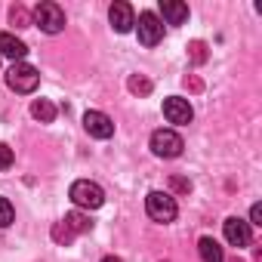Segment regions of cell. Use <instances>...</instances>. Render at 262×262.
Masks as SVG:
<instances>
[{"label": "cell", "mask_w": 262, "mask_h": 262, "mask_svg": "<svg viewBox=\"0 0 262 262\" xmlns=\"http://www.w3.org/2000/svg\"><path fill=\"white\" fill-rule=\"evenodd\" d=\"M34 22H37L40 31L59 34V31L65 28V10H62L59 4H53V0H47V4H40V7L34 10Z\"/></svg>", "instance_id": "4"}, {"label": "cell", "mask_w": 262, "mask_h": 262, "mask_svg": "<svg viewBox=\"0 0 262 262\" xmlns=\"http://www.w3.org/2000/svg\"><path fill=\"white\" fill-rule=\"evenodd\" d=\"M102 262H123V259H117V256H105Z\"/></svg>", "instance_id": "21"}, {"label": "cell", "mask_w": 262, "mask_h": 262, "mask_svg": "<svg viewBox=\"0 0 262 262\" xmlns=\"http://www.w3.org/2000/svg\"><path fill=\"white\" fill-rule=\"evenodd\" d=\"M198 253H201L204 262H222V259H225L219 241H213V237H201V241H198Z\"/></svg>", "instance_id": "13"}, {"label": "cell", "mask_w": 262, "mask_h": 262, "mask_svg": "<svg viewBox=\"0 0 262 262\" xmlns=\"http://www.w3.org/2000/svg\"><path fill=\"white\" fill-rule=\"evenodd\" d=\"M37 83H40V74L28 62H13V68L7 71V86L16 93H34Z\"/></svg>", "instance_id": "3"}, {"label": "cell", "mask_w": 262, "mask_h": 262, "mask_svg": "<svg viewBox=\"0 0 262 262\" xmlns=\"http://www.w3.org/2000/svg\"><path fill=\"white\" fill-rule=\"evenodd\" d=\"M161 13H164L167 25H185V19H188V7L179 4V0H164V4H161Z\"/></svg>", "instance_id": "12"}, {"label": "cell", "mask_w": 262, "mask_h": 262, "mask_svg": "<svg viewBox=\"0 0 262 262\" xmlns=\"http://www.w3.org/2000/svg\"><path fill=\"white\" fill-rule=\"evenodd\" d=\"M129 90H136V93H148V90H151V83H148V80H129Z\"/></svg>", "instance_id": "20"}, {"label": "cell", "mask_w": 262, "mask_h": 262, "mask_svg": "<svg viewBox=\"0 0 262 262\" xmlns=\"http://www.w3.org/2000/svg\"><path fill=\"white\" fill-rule=\"evenodd\" d=\"M145 210H148V216L155 219V222H173L176 219V213H179V207H176V198L170 194V191H148V198H145Z\"/></svg>", "instance_id": "2"}, {"label": "cell", "mask_w": 262, "mask_h": 262, "mask_svg": "<svg viewBox=\"0 0 262 262\" xmlns=\"http://www.w3.org/2000/svg\"><path fill=\"white\" fill-rule=\"evenodd\" d=\"M13 167V148L0 142V170H10Z\"/></svg>", "instance_id": "17"}, {"label": "cell", "mask_w": 262, "mask_h": 262, "mask_svg": "<svg viewBox=\"0 0 262 262\" xmlns=\"http://www.w3.org/2000/svg\"><path fill=\"white\" fill-rule=\"evenodd\" d=\"M0 56H7V59H13V62H22V59L28 56V47H25L16 34L0 31Z\"/></svg>", "instance_id": "11"}, {"label": "cell", "mask_w": 262, "mask_h": 262, "mask_svg": "<svg viewBox=\"0 0 262 262\" xmlns=\"http://www.w3.org/2000/svg\"><path fill=\"white\" fill-rule=\"evenodd\" d=\"M83 129L96 139H111L114 136V120L105 111H86L83 114Z\"/></svg>", "instance_id": "7"}, {"label": "cell", "mask_w": 262, "mask_h": 262, "mask_svg": "<svg viewBox=\"0 0 262 262\" xmlns=\"http://www.w3.org/2000/svg\"><path fill=\"white\" fill-rule=\"evenodd\" d=\"M68 194H71L74 207H80V210H99V207L105 204L102 185H96V182H90V179H77Z\"/></svg>", "instance_id": "1"}, {"label": "cell", "mask_w": 262, "mask_h": 262, "mask_svg": "<svg viewBox=\"0 0 262 262\" xmlns=\"http://www.w3.org/2000/svg\"><path fill=\"white\" fill-rule=\"evenodd\" d=\"M31 117L40 120V123H53V120H56V105H53L50 99H37V102L31 105Z\"/></svg>", "instance_id": "15"}, {"label": "cell", "mask_w": 262, "mask_h": 262, "mask_svg": "<svg viewBox=\"0 0 262 262\" xmlns=\"http://www.w3.org/2000/svg\"><path fill=\"white\" fill-rule=\"evenodd\" d=\"M108 19H111V28L117 31V34H126V31H133V25H136V13H133V7L129 4H111V10H108Z\"/></svg>", "instance_id": "9"}, {"label": "cell", "mask_w": 262, "mask_h": 262, "mask_svg": "<svg viewBox=\"0 0 262 262\" xmlns=\"http://www.w3.org/2000/svg\"><path fill=\"white\" fill-rule=\"evenodd\" d=\"M136 31H139V40L145 47H155L164 40V22L155 16V13H142L139 22H136Z\"/></svg>", "instance_id": "6"}, {"label": "cell", "mask_w": 262, "mask_h": 262, "mask_svg": "<svg viewBox=\"0 0 262 262\" xmlns=\"http://www.w3.org/2000/svg\"><path fill=\"white\" fill-rule=\"evenodd\" d=\"M222 231H225V241L231 247H247L250 244V222H244L237 216H228L222 222Z\"/></svg>", "instance_id": "10"}, {"label": "cell", "mask_w": 262, "mask_h": 262, "mask_svg": "<svg viewBox=\"0 0 262 262\" xmlns=\"http://www.w3.org/2000/svg\"><path fill=\"white\" fill-rule=\"evenodd\" d=\"M62 228L74 237V234H80V231H90V228H93V222H90L83 213H68V216L62 219Z\"/></svg>", "instance_id": "14"}, {"label": "cell", "mask_w": 262, "mask_h": 262, "mask_svg": "<svg viewBox=\"0 0 262 262\" xmlns=\"http://www.w3.org/2000/svg\"><path fill=\"white\" fill-rule=\"evenodd\" d=\"M13 219H16V210H13V204H10L7 198H0V228H7Z\"/></svg>", "instance_id": "16"}, {"label": "cell", "mask_w": 262, "mask_h": 262, "mask_svg": "<svg viewBox=\"0 0 262 262\" xmlns=\"http://www.w3.org/2000/svg\"><path fill=\"white\" fill-rule=\"evenodd\" d=\"M164 117H167L170 123H176V126H185V123H191L194 111H191L188 99H182V96H170V99H164Z\"/></svg>", "instance_id": "8"}, {"label": "cell", "mask_w": 262, "mask_h": 262, "mask_svg": "<svg viewBox=\"0 0 262 262\" xmlns=\"http://www.w3.org/2000/svg\"><path fill=\"white\" fill-rule=\"evenodd\" d=\"M182 136L176 129H155L151 133V151L158 158H179L182 155Z\"/></svg>", "instance_id": "5"}, {"label": "cell", "mask_w": 262, "mask_h": 262, "mask_svg": "<svg viewBox=\"0 0 262 262\" xmlns=\"http://www.w3.org/2000/svg\"><path fill=\"white\" fill-rule=\"evenodd\" d=\"M10 19H13V25H16V28H25V22H28V16H25V10H22V7H16V10L10 13Z\"/></svg>", "instance_id": "18"}, {"label": "cell", "mask_w": 262, "mask_h": 262, "mask_svg": "<svg viewBox=\"0 0 262 262\" xmlns=\"http://www.w3.org/2000/svg\"><path fill=\"white\" fill-rule=\"evenodd\" d=\"M250 225H262V207L259 204L250 207Z\"/></svg>", "instance_id": "19"}]
</instances>
